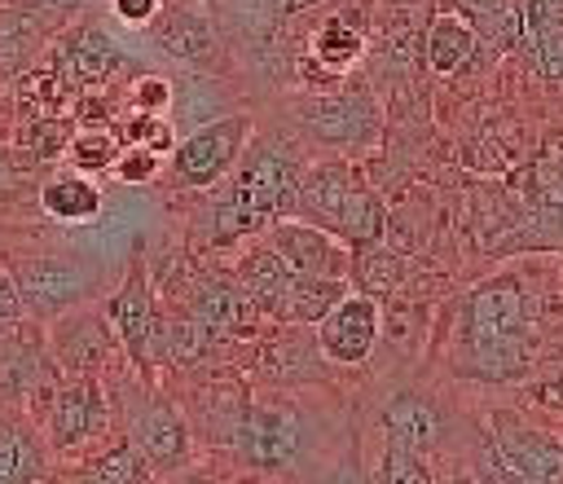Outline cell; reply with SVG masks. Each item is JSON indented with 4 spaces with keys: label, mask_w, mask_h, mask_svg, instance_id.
Returning <instances> with one entry per match:
<instances>
[{
    "label": "cell",
    "mask_w": 563,
    "mask_h": 484,
    "mask_svg": "<svg viewBox=\"0 0 563 484\" xmlns=\"http://www.w3.org/2000/svg\"><path fill=\"white\" fill-rule=\"evenodd\" d=\"M312 449H317V422L286 392L246 396L242 418H238V427H233V436L224 444V453L242 471H251L255 480L295 475L308 462Z\"/></svg>",
    "instance_id": "1"
},
{
    "label": "cell",
    "mask_w": 563,
    "mask_h": 484,
    "mask_svg": "<svg viewBox=\"0 0 563 484\" xmlns=\"http://www.w3.org/2000/svg\"><path fill=\"white\" fill-rule=\"evenodd\" d=\"M290 216L334 233L347 246L374 242L387 233V207L383 198L365 185V176L347 163V158H317L303 163L299 185H295V202Z\"/></svg>",
    "instance_id": "2"
},
{
    "label": "cell",
    "mask_w": 563,
    "mask_h": 484,
    "mask_svg": "<svg viewBox=\"0 0 563 484\" xmlns=\"http://www.w3.org/2000/svg\"><path fill=\"white\" fill-rule=\"evenodd\" d=\"M0 264L18 286L22 312L35 317V321H53L66 308L92 304L101 295V286H106V268L92 255L66 251V246H53V251H18V246H9L0 255Z\"/></svg>",
    "instance_id": "3"
},
{
    "label": "cell",
    "mask_w": 563,
    "mask_h": 484,
    "mask_svg": "<svg viewBox=\"0 0 563 484\" xmlns=\"http://www.w3.org/2000/svg\"><path fill=\"white\" fill-rule=\"evenodd\" d=\"M462 321H466V343L475 352V374L488 378H506L519 365H528V295L510 273H497L488 282H479L466 304H462Z\"/></svg>",
    "instance_id": "4"
},
{
    "label": "cell",
    "mask_w": 563,
    "mask_h": 484,
    "mask_svg": "<svg viewBox=\"0 0 563 484\" xmlns=\"http://www.w3.org/2000/svg\"><path fill=\"white\" fill-rule=\"evenodd\" d=\"M119 405V422H123V440L136 444V453L150 462V471L158 480L176 475L189 466L194 458V431L189 418L163 396L154 392V383L145 378H128L123 396H110Z\"/></svg>",
    "instance_id": "5"
},
{
    "label": "cell",
    "mask_w": 563,
    "mask_h": 484,
    "mask_svg": "<svg viewBox=\"0 0 563 484\" xmlns=\"http://www.w3.org/2000/svg\"><path fill=\"white\" fill-rule=\"evenodd\" d=\"M303 154L290 136H277V132H251L246 150L238 154L233 172L224 176L233 185V194L242 198L246 216L255 220V229L290 216V202H295V185H299V172H303Z\"/></svg>",
    "instance_id": "6"
},
{
    "label": "cell",
    "mask_w": 563,
    "mask_h": 484,
    "mask_svg": "<svg viewBox=\"0 0 563 484\" xmlns=\"http://www.w3.org/2000/svg\"><path fill=\"white\" fill-rule=\"evenodd\" d=\"M295 128L308 145H321L334 158H347L378 141L383 114L369 88H334V92L303 97L295 106Z\"/></svg>",
    "instance_id": "7"
},
{
    "label": "cell",
    "mask_w": 563,
    "mask_h": 484,
    "mask_svg": "<svg viewBox=\"0 0 563 484\" xmlns=\"http://www.w3.org/2000/svg\"><path fill=\"white\" fill-rule=\"evenodd\" d=\"M251 132H255V123H251L246 110H229L220 119H207V123L189 128L167 154V180L176 189H189V194L211 189L216 180H224L233 172Z\"/></svg>",
    "instance_id": "8"
},
{
    "label": "cell",
    "mask_w": 563,
    "mask_h": 484,
    "mask_svg": "<svg viewBox=\"0 0 563 484\" xmlns=\"http://www.w3.org/2000/svg\"><path fill=\"white\" fill-rule=\"evenodd\" d=\"M114 422V405L106 378H62L40 414V431L53 453H84Z\"/></svg>",
    "instance_id": "9"
},
{
    "label": "cell",
    "mask_w": 563,
    "mask_h": 484,
    "mask_svg": "<svg viewBox=\"0 0 563 484\" xmlns=\"http://www.w3.org/2000/svg\"><path fill=\"white\" fill-rule=\"evenodd\" d=\"M172 308L185 312L194 326H202L216 343L260 339V330H264V312L255 308V299L242 290V282L233 273H198V277H189Z\"/></svg>",
    "instance_id": "10"
},
{
    "label": "cell",
    "mask_w": 563,
    "mask_h": 484,
    "mask_svg": "<svg viewBox=\"0 0 563 484\" xmlns=\"http://www.w3.org/2000/svg\"><path fill=\"white\" fill-rule=\"evenodd\" d=\"M119 352V339L110 330L106 308L79 304L48 321V356L62 378H106L110 361Z\"/></svg>",
    "instance_id": "11"
},
{
    "label": "cell",
    "mask_w": 563,
    "mask_h": 484,
    "mask_svg": "<svg viewBox=\"0 0 563 484\" xmlns=\"http://www.w3.org/2000/svg\"><path fill=\"white\" fill-rule=\"evenodd\" d=\"M53 70L84 88H97L106 79H114L119 70H136V62L123 53V44L101 26V22H70L62 26L57 44H53Z\"/></svg>",
    "instance_id": "12"
},
{
    "label": "cell",
    "mask_w": 563,
    "mask_h": 484,
    "mask_svg": "<svg viewBox=\"0 0 563 484\" xmlns=\"http://www.w3.org/2000/svg\"><path fill=\"white\" fill-rule=\"evenodd\" d=\"M260 238L282 255V264L299 277H347L352 264V246L339 242L334 233L299 220V216H282L273 224L260 229Z\"/></svg>",
    "instance_id": "13"
},
{
    "label": "cell",
    "mask_w": 563,
    "mask_h": 484,
    "mask_svg": "<svg viewBox=\"0 0 563 484\" xmlns=\"http://www.w3.org/2000/svg\"><path fill=\"white\" fill-rule=\"evenodd\" d=\"M145 31H150V44H154L163 57H172L176 66H185V70L220 75V70L229 66L216 26H211L198 9H189V4L158 9V18H154Z\"/></svg>",
    "instance_id": "14"
},
{
    "label": "cell",
    "mask_w": 563,
    "mask_h": 484,
    "mask_svg": "<svg viewBox=\"0 0 563 484\" xmlns=\"http://www.w3.org/2000/svg\"><path fill=\"white\" fill-rule=\"evenodd\" d=\"M378 326H383V308L369 295H343L321 321H317V348L330 365H365L374 343H378Z\"/></svg>",
    "instance_id": "15"
},
{
    "label": "cell",
    "mask_w": 563,
    "mask_h": 484,
    "mask_svg": "<svg viewBox=\"0 0 563 484\" xmlns=\"http://www.w3.org/2000/svg\"><path fill=\"white\" fill-rule=\"evenodd\" d=\"M488 440L506 458V466H515L528 484H563V440L545 436L519 414L497 409L488 418Z\"/></svg>",
    "instance_id": "16"
},
{
    "label": "cell",
    "mask_w": 563,
    "mask_h": 484,
    "mask_svg": "<svg viewBox=\"0 0 563 484\" xmlns=\"http://www.w3.org/2000/svg\"><path fill=\"white\" fill-rule=\"evenodd\" d=\"M106 317H110V330H114L119 348L128 352L132 370H141V378H145V352H150V334L158 321V290L150 286V273L141 264H132L128 277L119 282V290L106 299Z\"/></svg>",
    "instance_id": "17"
},
{
    "label": "cell",
    "mask_w": 563,
    "mask_h": 484,
    "mask_svg": "<svg viewBox=\"0 0 563 484\" xmlns=\"http://www.w3.org/2000/svg\"><path fill=\"white\" fill-rule=\"evenodd\" d=\"M378 431L383 444H400V449H418V453H435L449 436L444 409L422 396V392H391L378 409Z\"/></svg>",
    "instance_id": "18"
},
{
    "label": "cell",
    "mask_w": 563,
    "mask_h": 484,
    "mask_svg": "<svg viewBox=\"0 0 563 484\" xmlns=\"http://www.w3.org/2000/svg\"><path fill=\"white\" fill-rule=\"evenodd\" d=\"M299 330H303V326H286V330L268 334V339L255 348V378H260V383L286 392V387L325 378V365H330V361H321L317 339H303Z\"/></svg>",
    "instance_id": "19"
},
{
    "label": "cell",
    "mask_w": 563,
    "mask_h": 484,
    "mask_svg": "<svg viewBox=\"0 0 563 484\" xmlns=\"http://www.w3.org/2000/svg\"><path fill=\"white\" fill-rule=\"evenodd\" d=\"M53 449L35 418H0V484H48Z\"/></svg>",
    "instance_id": "20"
},
{
    "label": "cell",
    "mask_w": 563,
    "mask_h": 484,
    "mask_svg": "<svg viewBox=\"0 0 563 484\" xmlns=\"http://www.w3.org/2000/svg\"><path fill=\"white\" fill-rule=\"evenodd\" d=\"M233 277H238L242 290L255 299V308L264 312V321L277 317V308H282V299H286V290H290V282H295V273L282 264V255H277L260 233L242 246V255H238V264H233Z\"/></svg>",
    "instance_id": "21"
},
{
    "label": "cell",
    "mask_w": 563,
    "mask_h": 484,
    "mask_svg": "<svg viewBox=\"0 0 563 484\" xmlns=\"http://www.w3.org/2000/svg\"><path fill=\"white\" fill-rule=\"evenodd\" d=\"M53 26L31 0H0V75H22L44 53Z\"/></svg>",
    "instance_id": "22"
},
{
    "label": "cell",
    "mask_w": 563,
    "mask_h": 484,
    "mask_svg": "<svg viewBox=\"0 0 563 484\" xmlns=\"http://www.w3.org/2000/svg\"><path fill=\"white\" fill-rule=\"evenodd\" d=\"M35 202L57 224H92L101 216V207H106V194L88 172H53L40 185Z\"/></svg>",
    "instance_id": "23"
},
{
    "label": "cell",
    "mask_w": 563,
    "mask_h": 484,
    "mask_svg": "<svg viewBox=\"0 0 563 484\" xmlns=\"http://www.w3.org/2000/svg\"><path fill=\"white\" fill-rule=\"evenodd\" d=\"M172 128H198L207 119H220L229 114V88L216 79V75H202V70H189L180 79H172Z\"/></svg>",
    "instance_id": "24"
},
{
    "label": "cell",
    "mask_w": 563,
    "mask_h": 484,
    "mask_svg": "<svg viewBox=\"0 0 563 484\" xmlns=\"http://www.w3.org/2000/svg\"><path fill=\"white\" fill-rule=\"evenodd\" d=\"M475 44H479L475 26H471L462 13H449V9H440V13L427 22V35H422L427 66H431L435 75H453V70H462V66L475 57Z\"/></svg>",
    "instance_id": "25"
},
{
    "label": "cell",
    "mask_w": 563,
    "mask_h": 484,
    "mask_svg": "<svg viewBox=\"0 0 563 484\" xmlns=\"http://www.w3.org/2000/svg\"><path fill=\"white\" fill-rule=\"evenodd\" d=\"M343 295H347V277H299L295 273L273 321L277 326H317Z\"/></svg>",
    "instance_id": "26"
},
{
    "label": "cell",
    "mask_w": 563,
    "mask_h": 484,
    "mask_svg": "<svg viewBox=\"0 0 563 484\" xmlns=\"http://www.w3.org/2000/svg\"><path fill=\"white\" fill-rule=\"evenodd\" d=\"M308 48H312L317 66H325L330 75H339V70H347V66L365 53V26H361V18L325 13V18L317 22V31H312Z\"/></svg>",
    "instance_id": "27"
},
{
    "label": "cell",
    "mask_w": 563,
    "mask_h": 484,
    "mask_svg": "<svg viewBox=\"0 0 563 484\" xmlns=\"http://www.w3.org/2000/svg\"><path fill=\"white\" fill-rule=\"evenodd\" d=\"M347 277L356 282V290L361 295H369V299H387L396 286H400V277H405V264H400V255L383 242V238H374V242H361V246H352V264H347Z\"/></svg>",
    "instance_id": "28"
},
{
    "label": "cell",
    "mask_w": 563,
    "mask_h": 484,
    "mask_svg": "<svg viewBox=\"0 0 563 484\" xmlns=\"http://www.w3.org/2000/svg\"><path fill=\"white\" fill-rule=\"evenodd\" d=\"M154 471L150 462L136 453V444H128L123 436L114 444H106L101 453H92L66 484H145Z\"/></svg>",
    "instance_id": "29"
},
{
    "label": "cell",
    "mask_w": 563,
    "mask_h": 484,
    "mask_svg": "<svg viewBox=\"0 0 563 484\" xmlns=\"http://www.w3.org/2000/svg\"><path fill=\"white\" fill-rule=\"evenodd\" d=\"M369 475H374V484H435L431 453L400 449V444H383L378 466H374Z\"/></svg>",
    "instance_id": "30"
},
{
    "label": "cell",
    "mask_w": 563,
    "mask_h": 484,
    "mask_svg": "<svg viewBox=\"0 0 563 484\" xmlns=\"http://www.w3.org/2000/svg\"><path fill=\"white\" fill-rule=\"evenodd\" d=\"M119 150H123V145H119V136H114L110 128H84V132L66 145V158H70L75 172H110V163H114Z\"/></svg>",
    "instance_id": "31"
},
{
    "label": "cell",
    "mask_w": 563,
    "mask_h": 484,
    "mask_svg": "<svg viewBox=\"0 0 563 484\" xmlns=\"http://www.w3.org/2000/svg\"><path fill=\"white\" fill-rule=\"evenodd\" d=\"M158 172H163V158L150 154L145 145H123V150L114 154V163H110V176H114L119 185H150Z\"/></svg>",
    "instance_id": "32"
},
{
    "label": "cell",
    "mask_w": 563,
    "mask_h": 484,
    "mask_svg": "<svg viewBox=\"0 0 563 484\" xmlns=\"http://www.w3.org/2000/svg\"><path fill=\"white\" fill-rule=\"evenodd\" d=\"M312 484H374V475H369V466H365V458H361V444L352 440Z\"/></svg>",
    "instance_id": "33"
},
{
    "label": "cell",
    "mask_w": 563,
    "mask_h": 484,
    "mask_svg": "<svg viewBox=\"0 0 563 484\" xmlns=\"http://www.w3.org/2000/svg\"><path fill=\"white\" fill-rule=\"evenodd\" d=\"M132 101H136V110H145V114H167V106H172V79H158V75L136 79Z\"/></svg>",
    "instance_id": "34"
},
{
    "label": "cell",
    "mask_w": 563,
    "mask_h": 484,
    "mask_svg": "<svg viewBox=\"0 0 563 484\" xmlns=\"http://www.w3.org/2000/svg\"><path fill=\"white\" fill-rule=\"evenodd\" d=\"M158 9H163V0H110V13L128 26H150L158 18Z\"/></svg>",
    "instance_id": "35"
},
{
    "label": "cell",
    "mask_w": 563,
    "mask_h": 484,
    "mask_svg": "<svg viewBox=\"0 0 563 484\" xmlns=\"http://www.w3.org/2000/svg\"><path fill=\"white\" fill-rule=\"evenodd\" d=\"M35 9H40V18L53 26V31H62L66 22H75V13H84L92 0H31Z\"/></svg>",
    "instance_id": "36"
},
{
    "label": "cell",
    "mask_w": 563,
    "mask_h": 484,
    "mask_svg": "<svg viewBox=\"0 0 563 484\" xmlns=\"http://www.w3.org/2000/svg\"><path fill=\"white\" fill-rule=\"evenodd\" d=\"M528 396L541 405V409H554V414H563V374H550V378H537L532 387H528Z\"/></svg>",
    "instance_id": "37"
},
{
    "label": "cell",
    "mask_w": 563,
    "mask_h": 484,
    "mask_svg": "<svg viewBox=\"0 0 563 484\" xmlns=\"http://www.w3.org/2000/svg\"><path fill=\"white\" fill-rule=\"evenodd\" d=\"M172 484H238V480H229L220 471H207V466H185V471L172 475Z\"/></svg>",
    "instance_id": "38"
},
{
    "label": "cell",
    "mask_w": 563,
    "mask_h": 484,
    "mask_svg": "<svg viewBox=\"0 0 563 484\" xmlns=\"http://www.w3.org/2000/svg\"><path fill=\"white\" fill-rule=\"evenodd\" d=\"M435 484H479V480H475V471H466V466H462V471H449V475H435Z\"/></svg>",
    "instance_id": "39"
},
{
    "label": "cell",
    "mask_w": 563,
    "mask_h": 484,
    "mask_svg": "<svg viewBox=\"0 0 563 484\" xmlns=\"http://www.w3.org/2000/svg\"><path fill=\"white\" fill-rule=\"evenodd\" d=\"M145 484H167V480H158V475H150V480H145Z\"/></svg>",
    "instance_id": "40"
},
{
    "label": "cell",
    "mask_w": 563,
    "mask_h": 484,
    "mask_svg": "<svg viewBox=\"0 0 563 484\" xmlns=\"http://www.w3.org/2000/svg\"><path fill=\"white\" fill-rule=\"evenodd\" d=\"M4 251H9V242H4V233H0V255H4Z\"/></svg>",
    "instance_id": "41"
},
{
    "label": "cell",
    "mask_w": 563,
    "mask_h": 484,
    "mask_svg": "<svg viewBox=\"0 0 563 484\" xmlns=\"http://www.w3.org/2000/svg\"><path fill=\"white\" fill-rule=\"evenodd\" d=\"M0 180H4V150H0Z\"/></svg>",
    "instance_id": "42"
},
{
    "label": "cell",
    "mask_w": 563,
    "mask_h": 484,
    "mask_svg": "<svg viewBox=\"0 0 563 484\" xmlns=\"http://www.w3.org/2000/svg\"><path fill=\"white\" fill-rule=\"evenodd\" d=\"M550 4H559V9H563V0H550Z\"/></svg>",
    "instance_id": "43"
},
{
    "label": "cell",
    "mask_w": 563,
    "mask_h": 484,
    "mask_svg": "<svg viewBox=\"0 0 563 484\" xmlns=\"http://www.w3.org/2000/svg\"><path fill=\"white\" fill-rule=\"evenodd\" d=\"M238 484H246V480H238Z\"/></svg>",
    "instance_id": "44"
}]
</instances>
